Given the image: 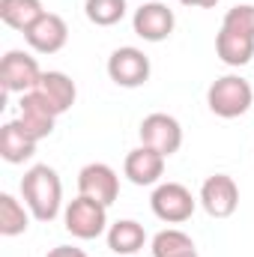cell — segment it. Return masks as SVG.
Wrapping results in <instances>:
<instances>
[{"mask_svg":"<svg viewBox=\"0 0 254 257\" xmlns=\"http://www.w3.org/2000/svg\"><path fill=\"white\" fill-rule=\"evenodd\" d=\"M27 203H21L12 194H0V233L3 236H21L30 227V209H24Z\"/></svg>","mask_w":254,"mask_h":257,"instance_id":"d6986e66","label":"cell"},{"mask_svg":"<svg viewBox=\"0 0 254 257\" xmlns=\"http://www.w3.org/2000/svg\"><path fill=\"white\" fill-rule=\"evenodd\" d=\"M150 206H153L156 218H162L165 224H183L191 218L197 200L191 197V192L183 183H162V186H156V192L150 197Z\"/></svg>","mask_w":254,"mask_h":257,"instance_id":"277c9868","label":"cell"},{"mask_svg":"<svg viewBox=\"0 0 254 257\" xmlns=\"http://www.w3.org/2000/svg\"><path fill=\"white\" fill-rule=\"evenodd\" d=\"M138 135H141V144H144V147H153V150L162 153L165 159H171V156L183 147V126H180V120L171 117V114H162V111L144 117Z\"/></svg>","mask_w":254,"mask_h":257,"instance_id":"5b68a950","label":"cell"},{"mask_svg":"<svg viewBox=\"0 0 254 257\" xmlns=\"http://www.w3.org/2000/svg\"><path fill=\"white\" fill-rule=\"evenodd\" d=\"M183 6H197V9H212L218 0H180Z\"/></svg>","mask_w":254,"mask_h":257,"instance_id":"cb8c5ba5","label":"cell"},{"mask_svg":"<svg viewBox=\"0 0 254 257\" xmlns=\"http://www.w3.org/2000/svg\"><path fill=\"white\" fill-rule=\"evenodd\" d=\"M221 27H227V30H233V33L254 36V6H251V3H236L233 9H227V12H224Z\"/></svg>","mask_w":254,"mask_h":257,"instance_id":"7402d4cb","label":"cell"},{"mask_svg":"<svg viewBox=\"0 0 254 257\" xmlns=\"http://www.w3.org/2000/svg\"><path fill=\"white\" fill-rule=\"evenodd\" d=\"M147 245V230L135 218H120L108 227V248L120 257H135Z\"/></svg>","mask_w":254,"mask_h":257,"instance_id":"9a60e30c","label":"cell"},{"mask_svg":"<svg viewBox=\"0 0 254 257\" xmlns=\"http://www.w3.org/2000/svg\"><path fill=\"white\" fill-rule=\"evenodd\" d=\"M177 257H200V254H197V248H191V251H186V254H177Z\"/></svg>","mask_w":254,"mask_h":257,"instance_id":"d4e9b609","label":"cell"},{"mask_svg":"<svg viewBox=\"0 0 254 257\" xmlns=\"http://www.w3.org/2000/svg\"><path fill=\"white\" fill-rule=\"evenodd\" d=\"M78 194L93 197V200L111 206L120 197V177H117V171L111 165H105V162L84 165L81 174H78Z\"/></svg>","mask_w":254,"mask_h":257,"instance_id":"9c48e42d","label":"cell"},{"mask_svg":"<svg viewBox=\"0 0 254 257\" xmlns=\"http://www.w3.org/2000/svg\"><path fill=\"white\" fill-rule=\"evenodd\" d=\"M194 248L191 236L180 227H168V230H159L150 242V251L153 257H177V254H186Z\"/></svg>","mask_w":254,"mask_h":257,"instance_id":"ffe728a7","label":"cell"},{"mask_svg":"<svg viewBox=\"0 0 254 257\" xmlns=\"http://www.w3.org/2000/svg\"><path fill=\"white\" fill-rule=\"evenodd\" d=\"M206 105L221 120H236L254 105V87L242 75H221L206 90Z\"/></svg>","mask_w":254,"mask_h":257,"instance_id":"7a4b0ae2","label":"cell"},{"mask_svg":"<svg viewBox=\"0 0 254 257\" xmlns=\"http://www.w3.org/2000/svg\"><path fill=\"white\" fill-rule=\"evenodd\" d=\"M42 0H0V21L12 30H27L42 15Z\"/></svg>","mask_w":254,"mask_h":257,"instance_id":"ac0fdd59","label":"cell"},{"mask_svg":"<svg viewBox=\"0 0 254 257\" xmlns=\"http://www.w3.org/2000/svg\"><path fill=\"white\" fill-rule=\"evenodd\" d=\"M36 90L57 108V114H66L75 105V99H78V87H75V81L66 72H42Z\"/></svg>","mask_w":254,"mask_h":257,"instance_id":"e0dca14e","label":"cell"},{"mask_svg":"<svg viewBox=\"0 0 254 257\" xmlns=\"http://www.w3.org/2000/svg\"><path fill=\"white\" fill-rule=\"evenodd\" d=\"M36 144H39V141L21 126L18 120H9L6 126L0 128V156H3V162H9V165L27 162V159L36 153Z\"/></svg>","mask_w":254,"mask_h":257,"instance_id":"5bb4252c","label":"cell"},{"mask_svg":"<svg viewBox=\"0 0 254 257\" xmlns=\"http://www.w3.org/2000/svg\"><path fill=\"white\" fill-rule=\"evenodd\" d=\"M42 69L36 63V57H30L27 51H6L0 60V84L6 93H30L39 87Z\"/></svg>","mask_w":254,"mask_h":257,"instance_id":"8992f818","label":"cell"},{"mask_svg":"<svg viewBox=\"0 0 254 257\" xmlns=\"http://www.w3.org/2000/svg\"><path fill=\"white\" fill-rule=\"evenodd\" d=\"M21 197H24L27 209L33 212V218L54 221L63 206V183H60L57 171L48 165H33L21 180Z\"/></svg>","mask_w":254,"mask_h":257,"instance_id":"6da1fadb","label":"cell"},{"mask_svg":"<svg viewBox=\"0 0 254 257\" xmlns=\"http://www.w3.org/2000/svg\"><path fill=\"white\" fill-rule=\"evenodd\" d=\"M150 57L141 51V48H132V45H123L117 48L111 57H108V75L117 87H141L150 81Z\"/></svg>","mask_w":254,"mask_h":257,"instance_id":"ba28073f","label":"cell"},{"mask_svg":"<svg viewBox=\"0 0 254 257\" xmlns=\"http://www.w3.org/2000/svg\"><path fill=\"white\" fill-rule=\"evenodd\" d=\"M57 108L39 93V90H30L21 96V114H18V123L27 128L36 141L48 138L54 132V123H57Z\"/></svg>","mask_w":254,"mask_h":257,"instance_id":"7c38bea8","label":"cell"},{"mask_svg":"<svg viewBox=\"0 0 254 257\" xmlns=\"http://www.w3.org/2000/svg\"><path fill=\"white\" fill-rule=\"evenodd\" d=\"M135 257H138V254H135Z\"/></svg>","mask_w":254,"mask_h":257,"instance_id":"484cf974","label":"cell"},{"mask_svg":"<svg viewBox=\"0 0 254 257\" xmlns=\"http://www.w3.org/2000/svg\"><path fill=\"white\" fill-rule=\"evenodd\" d=\"M66 230L75 236V239H99L108 227V206L93 200V197H84L78 194L63 212Z\"/></svg>","mask_w":254,"mask_h":257,"instance_id":"3957f363","label":"cell"},{"mask_svg":"<svg viewBox=\"0 0 254 257\" xmlns=\"http://www.w3.org/2000/svg\"><path fill=\"white\" fill-rule=\"evenodd\" d=\"M132 27L144 42H165L174 33L177 18H174V9H168L159 0H150V3H141V9H135Z\"/></svg>","mask_w":254,"mask_h":257,"instance_id":"30bf717a","label":"cell"},{"mask_svg":"<svg viewBox=\"0 0 254 257\" xmlns=\"http://www.w3.org/2000/svg\"><path fill=\"white\" fill-rule=\"evenodd\" d=\"M45 257H87L84 248H75V245H57V248H51Z\"/></svg>","mask_w":254,"mask_h":257,"instance_id":"603a6c76","label":"cell"},{"mask_svg":"<svg viewBox=\"0 0 254 257\" xmlns=\"http://www.w3.org/2000/svg\"><path fill=\"white\" fill-rule=\"evenodd\" d=\"M24 39L33 51L39 54H57L69 42V27L57 12H42L27 30H24Z\"/></svg>","mask_w":254,"mask_h":257,"instance_id":"8fae6325","label":"cell"},{"mask_svg":"<svg viewBox=\"0 0 254 257\" xmlns=\"http://www.w3.org/2000/svg\"><path fill=\"white\" fill-rule=\"evenodd\" d=\"M200 206L212 218H230L239 209V186L227 174H212L200 186Z\"/></svg>","mask_w":254,"mask_h":257,"instance_id":"52a82bcc","label":"cell"},{"mask_svg":"<svg viewBox=\"0 0 254 257\" xmlns=\"http://www.w3.org/2000/svg\"><path fill=\"white\" fill-rule=\"evenodd\" d=\"M123 174L129 177V183L135 186H156L165 174V156L156 153L153 147H138L132 150L123 162Z\"/></svg>","mask_w":254,"mask_h":257,"instance_id":"4fadbf2b","label":"cell"},{"mask_svg":"<svg viewBox=\"0 0 254 257\" xmlns=\"http://www.w3.org/2000/svg\"><path fill=\"white\" fill-rule=\"evenodd\" d=\"M126 0H87L84 12L96 27H114L126 18Z\"/></svg>","mask_w":254,"mask_h":257,"instance_id":"44dd1931","label":"cell"},{"mask_svg":"<svg viewBox=\"0 0 254 257\" xmlns=\"http://www.w3.org/2000/svg\"><path fill=\"white\" fill-rule=\"evenodd\" d=\"M215 54L218 60L227 66H245L251 63L254 57V36H245V33H233L227 27L218 30L215 36Z\"/></svg>","mask_w":254,"mask_h":257,"instance_id":"2e32d148","label":"cell"}]
</instances>
